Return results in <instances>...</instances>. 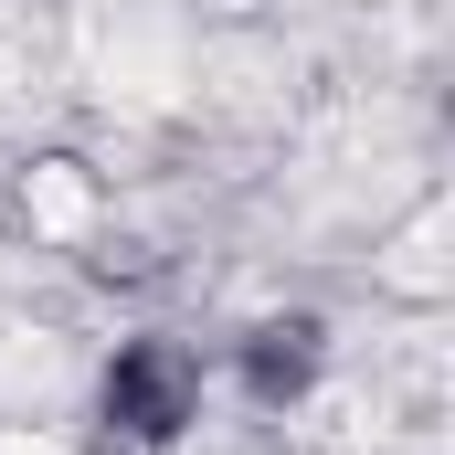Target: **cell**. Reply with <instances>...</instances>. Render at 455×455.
<instances>
[{"instance_id": "cell-1", "label": "cell", "mask_w": 455, "mask_h": 455, "mask_svg": "<svg viewBox=\"0 0 455 455\" xmlns=\"http://www.w3.org/2000/svg\"><path fill=\"white\" fill-rule=\"evenodd\" d=\"M202 413H212V360L191 339H170V329H127L107 349V371H96V424H107L127 455H170L202 435Z\"/></svg>"}, {"instance_id": "cell-2", "label": "cell", "mask_w": 455, "mask_h": 455, "mask_svg": "<svg viewBox=\"0 0 455 455\" xmlns=\"http://www.w3.org/2000/svg\"><path fill=\"white\" fill-rule=\"evenodd\" d=\"M318 360H329L318 318H275V329H254V349H243V392L254 403H297L318 381Z\"/></svg>"}]
</instances>
